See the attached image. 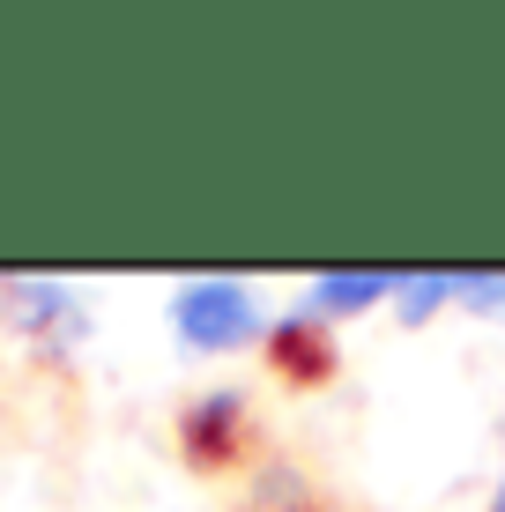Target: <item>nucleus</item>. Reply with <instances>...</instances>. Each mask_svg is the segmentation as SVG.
Here are the masks:
<instances>
[{
    "label": "nucleus",
    "mask_w": 505,
    "mask_h": 512,
    "mask_svg": "<svg viewBox=\"0 0 505 512\" xmlns=\"http://www.w3.org/2000/svg\"><path fill=\"white\" fill-rule=\"evenodd\" d=\"M498 512H505V490H498Z\"/></svg>",
    "instance_id": "7"
},
{
    "label": "nucleus",
    "mask_w": 505,
    "mask_h": 512,
    "mask_svg": "<svg viewBox=\"0 0 505 512\" xmlns=\"http://www.w3.org/2000/svg\"><path fill=\"white\" fill-rule=\"evenodd\" d=\"M15 320H30V327H60V334H75L82 327V305L60 290V282H15Z\"/></svg>",
    "instance_id": "4"
},
{
    "label": "nucleus",
    "mask_w": 505,
    "mask_h": 512,
    "mask_svg": "<svg viewBox=\"0 0 505 512\" xmlns=\"http://www.w3.org/2000/svg\"><path fill=\"white\" fill-rule=\"evenodd\" d=\"M268 364L283 379H298V386H320L327 372H335V342L320 334V320H283L268 334Z\"/></svg>",
    "instance_id": "3"
},
{
    "label": "nucleus",
    "mask_w": 505,
    "mask_h": 512,
    "mask_svg": "<svg viewBox=\"0 0 505 512\" xmlns=\"http://www.w3.org/2000/svg\"><path fill=\"white\" fill-rule=\"evenodd\" d=\"M246 401L238 394H208L186 409V461H201V468H223L238 446H246Z\"/></svg>",
    "instance_id": "2"
},
{
    "label": "nucleus",
    "mask_w": 505,
    "mask_h": 512,
    "mask_svg": "<svg viewBox=\"0 0 505 512\" xmlns=\"http://www.w3.org/2000/svg\"><path fill=\"white\" fill-rule=\"evenodd\" d=\"M171 320H179V334L194 349H231V342H246L260 327V305L238 290V282H186L179 305H171Z\"/></svg>",
    "instance_id": "1"
},
{
    "label": "nucleus",
    "mask_w": 505,
    "mask_h": 512,
    "mask_svg": "<svg viewBox=\"0 0 505 512\" xmlns=\"http://www.w3.org/2000/svg\"><path fill=\"white\" fill-rule=\"evenodd\" d=\"M394 290V275H320L312 282V305H327V312H357V305H379V297Z\"/></svg>",
    "instance_id": "5"
},
{
    "label": "nucleus",
    "mask_w": 505,
    "mask_h": 512,
    "mask_svg": "<svg viewBox=\"0 0 505 512\" xmlns=\"http://www.w3.org/2000/svg\"><path fill=\"white\" fill-rule=\"evenodd\" d=\"M253 512H312V498L298 490V475H268L260 498H253Z\"/></svg>",
    "instance_id": "6"
}]
</instances>
